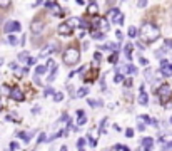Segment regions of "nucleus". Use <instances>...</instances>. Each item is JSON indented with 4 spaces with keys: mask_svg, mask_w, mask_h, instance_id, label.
I'll return each instance as SVG.
<instances>
[{
    "mask_svg": "<svg viewBox=\"0 0 172 151\" xmlns=\"http://www.w3.org/2000/svg\"><path fill=\"white\" fill-rule=\"evenodd\" d=\"M139 35H141V39L144 40L145 44H152V42H155V40L161 37V30H159L157 25L147 22V24H144V25L141 27Z\"/></svg>",
    "mask_w": 172,
    "mask_h": 151,
    "instance_id": "f257e3e1",
    "label": "nucleus"
},
{
    "mask_svg": "<svg viewBox=\"0 0 172 151\" xmlns=\"http://www.w3.org/2000/svg\"><path fill=\"white\" fill-rule=\"evenodd\" d=\"M79 60H80V51L77 47H69L64 52V62L67 66H75Z\"/></svg>",
    "mask_w": 172,
    "mask_h": 151,
    "instance_id": "f03ea898",
    "label": "nucleus"
},
{
    "mask_svg": "<svg viewBox=\"0 0 172 151\" xmlns=\"http://www.w3.org/2000/svg\"><path fill=\"white\" fill-rule=\"evenodd\" d=\"M157 96L161 97V103L164 104V101H169L170 97H172V89H170V86L169 84H161V87L157 89Z\"/></svg>",
    "mask_w": 172,
    "mask_h": 151,
    "instance_id": "7ed1b4c3",
    "label": "nucleus"
},
{
    "mask_svg": "<svg viewBox=\"0 0 172 151\" xmlns=\"http://www.w3.org/2000/svg\"><path fill=\"white\" fill-rule=\"evenodd\" d=\"M109 19H110V22H114V24H124V15L120 14V10L119 9H110L109 12Z\"/></svg>",
    "mask_w": 172,
    "mask_h": 151,
    "instance_id": "20e7f679",
    "label": "nucleus"
},
{
    "mask_svg": "<svg viewBox=\"0 0 172 151\" xmlns=\"http://www.w3.org/2000/svg\"><path fill=\"white\" fill-rule=\"evenodd\" d=\"M94 27H97V30H102V32H105V30L110 29L109 20L105 17H95V20H94Z\"/></svg>",
    "mask_w": 172,
    "mask_h": 151,
    "instance_id": "39448f33",
    "label": "nucleus"
},
{
    "mask_svg": "<svg viewBox=\"0 0 172 151\" xmlns=\"http://www.w3.org/2000/svg\"><path fill=\"white\" fill-rule=\"evenodd\" d=\"M30 30H32V34H34V35H39L40 32L44 30V20H40V19L32 20V24H30Z\"/></svg>",
    "mask_w": 172,
    "mask_h": 151,
    "instance_id": "423d86ee",
    "label": "nucleus"
},
{
    "mask_svg": "<svg viewBox=\"0 0 172 151\" xmlns=\"http://www.w3.org/2000/svg\"><path fill=\"white\" fill-rule=\"evenodd\" d=\"M20 29H22L20 22H17V20H10V22H7V24H5L3 30H5L7 34H12V32H19Z\"/></svg>",
    "mask_w": 172,
    "mask_h": 151,
    "instance_id": "0eeeda50",
    "label": "nucleus"
},
{
    "mask_svg": "<svg viewBox=\"0 0 172 151\" xmlns=\"http://www.w3.org/2000/svg\"><path fill=\"white\" fill-rule=\"evenodd\" d=\"M57 30H59V34L60 35H64V37H67V35H70L72 32H73V29L69 25L67 22H64V24H60L59 25V29H57Z\"/></svg>",
    "mask_w": 172,
    "mask_h": 151,
    "instance_id": "6e6552de",
    "label": "nucleus"
},
{
    "mask_svg": "<svg viewBox=\"0 0 172 151\" xmlns=\"http://www.w3.org/2000/svg\"><path fill=\"white\" fill-rule=\"evenodd\" d=\"M10 99H14V101H19V103H20V101H23V99H25V96H23V92L22 91H20V89L19 87H12V92H10Z\"/></svg>",
    "mask_w": 172,
    "mask_h": 151,
    "instance_id": "1a4fd4ad",
    "label": "nucleus"
},
{
    "mask_svg": "<svg viewBox=\"0 0 172 151\" xmlns=\"http://www.w3.org/2000/svg\"><path fill=\"white\" fill-rule=\"evenodd\" d=\"M152 148H154V140L152 138H144V140H142V146L139 151H152Z\"/></svg>",
    "mask_w": 172,
    "mask_h": 151,
    "instance_id": "9d476101",
    "label": "nucleus"
},
{
    "mask_svg": "<svg viewBox=\"0 0 172 151\" xmlns=\"http://www.w3.org/2000/svg\"><path fill=\"white\" fill-rule=\"evenodd\" d=\"M87 14H89V15H95V17H97V14H99V7H97V3L94 2V0H92L90 3H89V7H87Z\"/></svg>",
    "mask_w": 172,
    "mask_h": 151,
    "instance_id": "9b49d317",
    "label": "nucleus"
},
{
    "mask_svg": "<svg viewBox=\"0 0 172 151\" xmlns=\"http://www.w3.org/2000/svg\"><path fill=\"white\" fill-rule=\"evenodd\" d=\"M55 49H57V46H54V44H48V46L44 49L42 52H40V57H47L48 54H50V52H54Z\"/></svg>",
    "mask_w": 172,
    "mask_h": 151,
    "instance_id": "f8f14e48",
    "label": "nucleus"
},
{
    "mask_svg": "<svg viewBox=\"0 0 172 151\" xmlns=\"http://www.w3.org/2000/svg\"><path fill=\"white\" fill-rule=\"evenodd\" d=\"M147 97H149V96H147L144 91H141V94H139V99H137V101H139V104L147 106V103H149V99H147Z\"/></svg>",
    "mask_w": 172,
    "mask_h": 151,
    "instance_id": "ddd939ff",
    "label": "nucleus"
},
{
    "mask_svg": "<svg viewBox=\"0 0 172 151\" xmlns=\"http://www.w3.org/2000/svg\"><path fill=\"white\" fill-rule=\"evenodd\" d=\"M67 24H69V25H70L72 29H75V27H80V20L79 19H77V17H70V19H69L67 20Z\"/></svg>",
    "mask_w": 172,
    "mask_h": 151,
    "instance_id": "4468645a",
    "label": "nucleus"
},
{
    "mask_svg": "<svg viewBox=\"0 0 172 151\" xmlns=\"http://www.w3.org/2000/svg\"><path fill=\"white\" fill-rule=\"evenodd\" d=\"M161 74H162L164 77H169V76H172V64H169L167 67H162V69H161Z\"/></svg>",
    "mask_w": 172,
    "mask_h": 151,
    "instance_id": "2eb2a0df",
    "label": "nucleus"
},
{
    "mask_svg": "<svg viewBox=\"0 0 172 151\" xmlns=\"http://www.w3.org/2000/svg\"><path fill=\"white\" fill-rule=\"evenodd\" d=\"M117 60H119V52H112V54L107 57V62L109 64H117Z\"/></svg>",
    "mask_w": 172,
    "mask_h": 151,
    "instance_id": "dca6fc26",
    "label": "nucleus"
},
{
    "mask_svg": "<svg viewBox=\"0 0 172 151\" xmlns=\"http://www.w3.org/2000/svg\"><path fill=\"white\" fill-rule=\"evenodd\" d=\"M47 66H45V64H44V66H37L35 67V76H42V74H45V72H47Z\"/></svg>",
    "mask_w": 172,
    "mask_h": 151,
    "instance_id": "f3484780",
    "label": "nucleus"
},
{
    "mask_svg": "<svg viewBox=\"0 0 172 151\" xmlns=\"http://www.w3.org/2000/svg\"><path fill=\"white\" fill-rule=\"evenodd\" d=\"M102 49H107V51H114V52H117V49H119V44L115 42H110V44H105Z\"/></svg>",
    "mask_w": 172,
    "mask_h": 151,
    "instance_id": "a211bd4d",
    "label": "nucleus"
},
{
    "mask_svg": "<svg viewBox=\"0 0 172 151\" xmlns=\"http://www.w3.org/2000/svg\"><path fill=\"white\" fill-rule=\"evenodd\" d=\"M87 94H89V87H80L79 91H77V97H79V99H82V97L87 96Z\"/></svg>",
    "mask_w": 172,
    "mask_h": 151,
    "instance_id": "6ab92c4d",
    "label": "nucleus"
},
{
    "mask_svg": "<svg viewBox=\"0 0 172 151\" xmlns=\"http://www.w3.org/2000/svg\"><path fill=\"white\" fill-rule=\"evenodd\" d=\"M125 57L132 59V44H125Z\"/></svg>",
    "mask_w": 172,
    "mask_h": 151,
    "instance_id": "aec40b11",
    "label": "nucleus"
},
{
    "mask_svg": "<svg viewBox=\"0 0 172 151\" xmlns=\"http://www.w3.org/2000/svg\"><path fill=\"white\" fill-rule=\"evenodd\" d=\"M7 40H9V44H10V46H17V44H19L17 37H15V35H12V34H9V37H7Z\"/></svg>",
    "mask_w": 172,
    "mask_h": 151,
    "instance_id": "412c9836",
    "label": "nucleus"
},
{
    "mask_svg": "<svg viewBox=\"0 0 172 151\" xmlns=\"http://www.w3.org/2000/svg\"><path fill=\"white\" fill-rule=\"evenodd\" d=\"M127 34H129L130 39H136L137 37V29L136 27H129V32H127Z\"/></svg>",
    "mask_w": 172,
    "mask_h": 151,
    "instance_id": "4be33fe9",
    "label": "nucleus"
},
{
    "mask_svg": "<svg viewBox=\"0 0 172 151\" xmlns=\"http://www.w3.org/2000/svg\"><path fill=\"white\" fill-rule=\"evenodd\" d=\"M28 57H30V56H28V52H20V54H19V60H22V62H27Z\"/></svg>",
    "mask_w": 172,
    "mask_h": 151,
    "instance_id": "5701e85b",
    "label": "nucleus"
},
{
    "mask_svg": "<svg viewBox=\"0 0 172 151\" xmlns=\"http://www.w3.org/2000/svg\"><path fill=\"white\" fill-rule=\"evenodd\" d=\"M64 99V92H54V101H55V103H60V101H62Z\"/></svg>",
    "mask_w": 172,
    "mask_h": 151,
    "instance_id": "b1692460",
    "label": "nucleus"
},
{
    "mask_svg": "<svg viewBox=\"0 0 172 151\" xmlns=\"http://www.w3.org/2000/svg\"><path fill=\"white\" fill-rule=\"evenodd\" d=\"M124 69H127V72H129V74H136V72H137V67H136V66H132V64L125 66Z\"/></svg>",
    "mask_w": 172,
    "mask_h": 151,
    "instance_id": "393cba45",
    "label": "nucleus"
},
{
    "mask_svg": "<svg viewBox=\"0 0 172 151\" xmlns=\"http://www.w3.org/2000/svg\"><path fill=\"white\" fill-rule=\"evenodd\" d=\"M105 124H107V118H104V119H102V123H100V128H99V133L100 134L105 133Z\"/></svg>",
    "mask_w": 172,
    "mask_h": 151,
    "instance_id": "a878e982",
    "label": "nucleus"
},
{
    "mask_svg": "<svg viewBox=\"0 0 172 151\" xmlns=\"http://www.w3.org/2000/svg\"><path fill=\"white\" fill-rule=\"evenodd\" d=\"M100 59H102L100 52H95V54H94V64H95V66H99V64H100Z\"/></svg>",
    "mask_w": 172,
    "mask_h": 151,
    "instance_id": "bb28decb",
    "label": "nucleus"
},
{
    "mask_svg": "<svg viewBox=\"0 0 172 151\" xmlns=\"http://www.w3.org/2000/svg\"><path fill=\"white\" fill-rule=\"evenodd\" d=\"M0 91H2V94H7V96H10L12 89L9 87V86H5V84H3V86H2V89H0Z\"/></svg>",
    "mask_w": 172,
    "mask_h": 151,
    "instance_id": "cd10ccee",
    "label": "nucleus"
},
{
    "mask_svg": "<svg viewBox=\"0 0 172 151\" xmlns=\"http://www.w3.org/2000/svg\"><path fill=\"white\" fill-rule=\"evenodd\" d=\"M10 7V0H0V9H9Z\"/></svg>",
    "mask_w": 172,
    "mask_h": 151,
    "instance_id": "c85d7f7f",
    "label": "nucleus"
},
{
    "mask_svg": "<svg viewBox=\"0 0 172 151\" xmlns=\"http://www.w3.org/2000/svg\"><path fill=\"white\" fill-rule=\"evenodd\" d=\"M94 39H104V32H92Z\"/></svg>",
    "mask_w": 172,
    "mask_h": 151,
    "instance_id": "c756f323",
    "label": "nucleus"
},
{
    "mask_svg": "<svg viewBox=\"0 0 172 151\" xmlns=\"http://www.w3.org/2000/svg\"><path fill=\"white\" fill-rule=\"evenodd\" d=\"M145 77H147V81H152V69H145Z\"/></svg>",
    "mask_w": 172,
    "mask_h": 151,
    "instance_id": "7c9ffc66",
    "label": "nucleus"
},
{
    "mask_svg": "<svg viewBox=\"0 0 172 151\" xmlns=\"http://www.w3.org/2000/svg\"><path fill=\"white\" fill-rule=\"evenodd\" d=\"M77 146H79V149H84L85 148V140H84V138H80V140L77 141Z\"/></svg>",
    "mask_w": 172,
    "mask_h": 151,
    "instance_id": "2f4dec72",
    "label": "nucleus"
},
{
    "mask_svg": "<svg viewBox=\"0 0 172 151\" xmlns=\"http://www.w3.org/2000/svg\"><path fill=\"white\" fill-rule=\"evenodd\" d=\"M164 47H166V49H172V39H166V40H164Z\"/></svg>",
    "mask_w": 172,
    "mask_h": 151,
    "instance_id": "473e14b6",
    "label": "nucleus"
},
{
    "mask_svg": "<svg viewBox=\"0 0 172 151\" xmlns=\"http://www.w3.org/2000/svg\"><path fill=\"white\" fill-rule=\"evenodd\" d=\"M42 141H47V136H45V133H40V134H39V140H37V143H39V144H40V143H42Z\"/></svg>",
    "mask_w": 172,
    "mask_h": 151,
    "instance_id": "72a5a7b5",
    "label": "nucleus"
},
{
    "mask_svg": "<svg viewBox=\"0 0 172 151\" xmlns=\"http://www.w3.org/2000/svg\"><path fill=\"white\" fill-rule=\"evenodd\" d=\"M122 81H124V76L122 74H115V77H114V82H122Z\"/></svg>",
    "mask_w": 172,
    "mask_h": 151,
    "instance_id": "f704fd0d",
    "label": "nucleus"
},
{
    "mask_svg": "<svg viewBox=\"0 0 172 151\" xmlns=\"http://www.w3.org/2000/svg\"><path fill=\"white\" fill-rule=\"evenodd\" d=\"M139 119H141V121H145V123H149V121H150V116H147V114H141V116H139Z\"/></svg>",
    "mask_w": 172,
    "mask_h": 151,
    "instance_id": "c9c22d12",
    "label": "nucleus"
},
{
    "mask_svg": "<svg viewBox=\"0 0 172 151\" xmlns=\"http://www.w3.org/2000/svg\"><path fill=\"white\" fill-rule=\"evenodd\" d=\"M35 62H37V57H28V60H27L28 66H35Z\"/></svg>",
    "mask_w": 172,
    "mask_h": 151,
    "instance_id": "e433bc0d",
    "label": "nucleus"
},
{
    "mask_svg": "<svg viewBox=\"0 0 172 151\" xmlns=\"http://www.w3.org/2000/svg\"><path fill=\"white\" fill-rule=\"evenodd\" d=\"M139 62L142 64V66H147V64H149V60L145 59V57H142V56H139Z\"/></svg>",
    "mask_w": 172,
    "mask_h": 151,
    "instance_id": "4c0bfd02",
    "label": "nucleus"
},
{
    "mask_svg": "<svg viewBox=\"0 0 172 151\" xmlns=\"http://www.w3.org/2000/svg\"><path fill=\"white\" fill-rule=\"evenodd\" d=\"M145 5H147V0H139V2H137V7H139V9H144Z\"/></svg>",
    "mask_w": 172,
    "mask_h": 151,
    "instance_id": "58836bf2",
    "label": "nucleus"
},
{
    "mask_svg": "<svg viewBox=\"0 0 172 151\" xmlns=\"http://www.w3.org/2000/svg\"><path fill=\"white\" fill-rule=\"evenodd\" d=\"M44 3H45V7H47V9H52V7L55 5V2H52V0H45Z\"/></svg>",
    "mask_w": 172,
    "mask_h": 151,
    "instance_id": "ea45409f",
    "label": "nucleus"
},
{
    "mask_svg": "<svg viewBox=\"0 0 172 151\" xmlns=\"http://www.w3.org/2000/svg\"><path fill=\"white\" fill-rule=\"evenodd\" d=\"M170 149H172V141H170V143H167L166 146H162V149H161V151H170Z\"/></svg>",
    "mask_w": 172,
    "mask_h": 151,
    "instance_id": "a19ab883",
    "label": "nucleus"
},
{
    "mask_svg": "<svg viewBox=\"0 0 172 151\" xmlns=\"http://www.w3.org/2000/svg\"><path fill=\"white\" fill-rule=\"evenodd\" d=\"M125 136H127V138H132V136H134V129H132V128L125 129Z\"/></svg>",
    "mask_w": 172,
    "mask_h": 151,
    "instance_id": "79ce46f5",
    "label": "nucleus"
},
{
    "mask_svg": "<svg viewBox=\"0 0 172 151\" xmlns=\"http://www.w3.org/2000/svg\"><path fill=\"white\" fill-rule=\"evenodd\" d=\"M85 123H87V116H82V118H79V126L85 124Z\"/></svg>",
    "mask_w": 172,
    "mask_h": 151,
    "instance_id": "37998d69",
    "label": "nucleus"
},
{
    "mask_svg": "<svg viewBox=\"0 0 172 151\" xmlns=\"http://www.w3.org/2000/svg\"><path fill=\"white\" fill-rule=\"evenodd\" d=\"M87 140H89V143H90V146H95V144H97L95 140H94V138L90 136V134H87Z\"/></svg>",
    "mask_w": 172,
    "mask_h": 151,
    "instance_id": "c03bdc74",
    "label": "nucleus"
},
{
    "mask_svg": "<svg viewBox=\"0 0 172 151\" xmlns=\"http://www.w3.org/2000/svg\"><path fill=\"white\" fill-rule=\"evenodd\" d=\"M10 149H12V151L19 149V143H15V141H14V143H10Z\"/></svg>",
    "mask_w": 172,
    "mask_h": 151,
    "instance_id": "a18cd8bd",
    "label": "nucleus"
},
{
    "mask_svg": "<svg viewBox=\"0 0 172 151\" xmlns=\"http://www.w3.org/2000/svg\"><path fill=\"white\" fill-rule=\"evenodd\" d=\"M52 92H54V91H52V87H47L45 91H44V96H50Z\"/></svg>",
    "mask_w": 172,
    "mask_h": 151,
    "instance_id": "49530a36",
    "label": "nucleus"
},
{
    "mask_svg": "<svg viewBox=\"0 0 172 151\" xmlns=\"http://www.w3.org/2000/svg\"><path fill=\"white\" fill-rule=\"evenodd\" d=\"M10 67L14 69L15 72H17V71H20V69H19V66H17V64H15V62H12V64H10Z\"/></svg>",
    "mask_w": 172,
    "mask_h": 151,
    "instance_id": "de8ad7c7",
    "label": "nucleus"
},
{
    "mask_svg": "<svg viewBox=\"0 0 172 151\" xmlns=\"http://www.w3.org/2000/svg\"><path fill=\"white\" fill-rule=\"evenodd\" d=\"M149 124H150V126H157V119H154V118H150Z\"/></svg>",
    "mask_w": 172,
    "mask_h": 151,
    "instance_id": "09e8293b",
    "label": "nucleus"
},
{
    "mask_svg": "<svg viewBox=\"0 0 172 151\" xmlns=\"http://www.w3.org/2000/svg\"><path fill=\"white\" fill-rule=\"evenodd\" d=\"M117 39H119V40H122V39H124V34H122L120 30H117Z\"/></svg>",
    "mask_w": 172,
    "mask_h": 151,
    "instance_id": "8fccbe9b",
    "label": "nucleus"
},
{
    "mask_svg": "<svg viewBox=\"0 0 172 151\" xmlns=\"http://www.w3.org/2000/svg\"><path fill=\"white\" fill-rule=\"evenodd\" d=\"M132 86V79H125V87H130Z\"/></svg>",
    "mask_w": 172,
    "mask_h": 151,
    "instance_id": "3c124183",
    "label": "nucleus"
},
{
    "mask_svg": "<svg viewBox=\"0 0 172 151\" xmlns=\"http://www.w3.org/2000/svg\"><path fill=\"white\" fill-rule=\"evenodd\" d=\"M77 116H79V118H82V116H85V113L82 111V109H77Z\"/></svg>",
    "mask_w": 172,
    "mask_h": 151,
    "instance_id": "603ef678",
    "label": "nucleus"
},
{
    "mask_svg": "<svg viewBox=\"0 0 172 151\" xmlns=\"http://www.w3.org/2000/svg\"><path fill=\"white\" fill-rule=\"evenodd\" d=\"M32 113H34V114H39L40 113V108H39V106H35V108L32 109Z\"/></svg>",
    "mask_w": 172,
    "mask_h": 151,
    "instance_id": "864d4df0",
    "label": "nucleus"
},
{
    "mask_svg": "<svg viewBox=\"0 0 172 151\" xmlns=\"http://www.w3.org/2000/svg\"><path fill=\"white\" fill-rule=\"evenodd\" d=\"M137 129H139V131H144L145 126H144V124H139V126H137Z\"/></svg>",
    "mask_w": 172,
    "mask_h": 151,
    "instance_id": "5fc2aeb1",
    "label": "nucleus"
},
{
    "mask_svg": "<svg viewBox=\"0 0 172 151\" xmlns=\"http://www.w3.org/2000/svg\"><path fill=\"white\" fill-rule=\"evenodd\" d=\"M34 81H35V84H39V86H40V79H39V76H35V77H34Z\"/></svg>",
    "mask_w": 172,
    "mask_h": 151,
    "instance_id": "6e6d98bb",
    "label": "nucleus"
},
{
    "mask_svg": "<svg viewBox=\"0 0 172 151\" xmlns=\"http://www.w3.org/2000/svg\"><path fill=\"white\" fill-rule=\"evenodd\" d=\"M122 151H130L129 146H122Z\"/></svg>",
    "mask_w": 172,
    "mask_h": 151,
    "instance_id": "4d7b16f0",
    "label": "nucleus"
},
{
    "mask_svg": "<svg viewBox=\"0 0 172 151\" xmlns=\"http://www.w3.org/2000/svg\"><path fill=\"white\" fill-rule=\"evenodd\" d=\"M107 3H109V5H114V3H115V0H107Z\"/></svg>",
    "mask_w": 172,
    "mask_h": 151,
    "instance_id": "13d9d810",
    "label": "nucleus"
},
{
    "mask_svg": "<svg viewBox=\"0 0 172 151\" xmlns=\"http://www.w3.org/2000/svg\"><path fill=\"white\" fill-rule=\"evenodd\" d=\"M77 3H79V5H84V0H77Z\"/></svg>",
    "mask_w": 172,
    "mask_h": 151,
    "instance_id": "bf43d9fd",
    "label": "nucleus"
},
{
    "mask_svg": "<svg viewBox=\"0 0 172 151\" xmlns=\"http://www.w3.org/2000/svg\"><path fill=\"white\" fill-rule=\"evenodd\" d=\"M60 151H67V146H62V148H60Z\"/></svg>",
    "mask_w": 172,
    "mask_h": 151,
    "instance_id": "052dcab7",
    "label": "nucleus"
},
{
    "mask_svg": "<svg viewBox=\"0 0 172 151\" xmlns=\"http://www.w3.org/2000/svg\"><path fill=\"white\" fill-rule=\"evenodd\" d=\"M2 64H3V57H0V66H2Z\"/></svg>",
    "mask_w": 172,
    "mask_h": 151,
    "instance_id": "680f3d73",
    "label": "nucleus"
},
{
    "mask_svg": "<svg viewBox=\"0 0 172 151\" xmlns=\"http://www.w3.org/2000/svg\"><path fill=\"white\" fill-rule=\"evenodd\" d=\"M3 22V17H2V15H0V24H2Z\"/></svg>",
    "mask_w": 172,
    "mask_h": 151,
    "instance_id": "e2e57ef3",
    "label": "nucleus"
}]
</instances>
